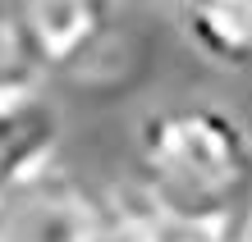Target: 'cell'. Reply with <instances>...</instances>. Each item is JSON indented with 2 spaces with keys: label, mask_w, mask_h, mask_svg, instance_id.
<instances>
[{
  "label": "cell",
  "mask_w": 252,
  "mask_h": 242,
  "mask_svg": "<svg viewBox=\"0 0 252 242\" xmlns=\"http://www.w3.org/2000/svg\"><path fill=\"white\" fill-rule=\"evenodd\" d=\"M128 188L160 210L252 238V128L216 101L160 105L133 133Z\"/></svg>",
  "instance_id": "1"
},
{
  "label": "cell",
  "mask_w": 252,
  "mask_h": 242,
  "mask_svg": "<svg viewBox=\"0 0 252 242\" xmlns=\"http://www.w3.org/2000/svg\"><path fill=\"white\" fill-rule=\"evenodd\" d=\"M0 242H115V229L106 196L87 192L55 164L0 196Z\"/></svg>",
  "instance_id": "2"
},
{
  "label": "cell",
  "mask_w": 252,
  "mask_h": 242,
  "mask_svg": "<svg viewBox=\"0 0 252 242\" xmlns=\"http://www.w3.org/2000/svg\"><path fill=\"white\" fill-rule=\"evenodd\" d=\"M19 14L46 78L73 73L83 82V69H92L120 41L115 37V9L96 5V0H37V5H19Z\"/></svg>",
  "instance_id": "3"
},
{
  "label": "cell",
  "mask_w": 252,
  "mask_h": 242,
  "mask_svg": "<svg viewBox=\"0 0 252 242\" xmlns=\"http://www.w3.org/2000/svg\"><path fill=\"white\" fill-rule=\"evenodd\" d=\"M55 142H60V119L41 96L19 101V105H0V196L51 174Z\"/></svg>",
  "instance_id": "4"
},
{
  "label": "cell",
  "mask_w": 252,
  "mask_h": 242,
  "mask_svg": "<svg viewBox=\"0 0 252 242\" xmlns=\"http://www.w3.org/2000/svg\"><path fill=\"white\" fill-rule=\"evenodd\" d=\"M184 41L211 64L252 69V0H206L174 9Z\"/></svg>",
  "instance_id": "5"
},
{
  "label": "cell",
  "mask_w": 252,
  "mask_h": 242,
  "mask_svg": "<svg viewBox=\"0 0 252 242\" xmlns=\"http://www.w3.org/2000/svg\"><path fill=\"white\" fill-rule=\"evenodd\" d=\"M106 210H110L115 242H252L243 233H229V229H216V224H197V219L174 215V210H160L156 201H147L128 183L115 196H106Z\"/></svg>",
  "instance_id": "6"
},
{
  "label": "cell",
  "mask_w": 252,
  "mask_h": 242,
  "mask_svg": "<svg viewBox=\"0 0 252 242\" xmlns=\"http://www.w3.org/2000/svg\"><path fill=\"white\" fill-rule=\"evenodd\" d=\"M46 87V69L32 51L19 5H0V105L37 101Z\"/></svg>",
  "instance_id": "7"
}]
</instances>
